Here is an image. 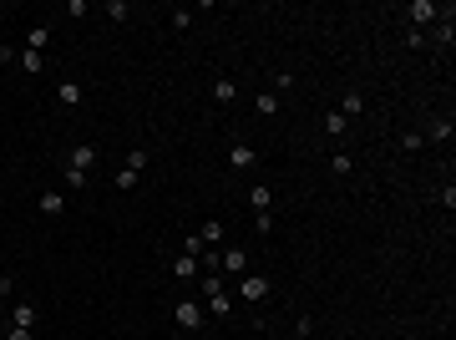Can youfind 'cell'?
<instances>
[{
	"mask_svg": "<svg viewBox=\"0 0 456 340\" xmlns=\"http://www.w3.org/2000/svg\"><path fill=\"white\" fill-rule=\"evenodd\" d=\"M441 16V5H436V0H411V5H406V21L416 25V31H426V25H431Z\"/></svg>",
	"mask_w": 456,
	"mask_h": 340,
	"instance_id": "obj_1",
	"label": "cell"
},
{
	"mask_svg": "<svg viewBox=\"0 0 456 340\" xmlns=\"http://www.w3.org/2000/svg\"><path fill=\"white\" fill-rule=\"evenodd\" d=\"M173 320H178V330H198V325H203V305H198V299H178Z\"/></svg>",
	"mask_w": 456,
	"mask_h": 340,
	"instance_id": "obj_2",
	"label": "cell"
},
{
	"mask_svg": "<svg viewBox=\"0 0 456 340\" xmlns=\"http://www.w3.org/2000/svg\"><path fill=\"white\" fill-rule=\"evenodd\" d=\"M67 168H76V173H91V168H97V142H76V148L67 152Z\"/></svg>",
	"mask_w": 456,
	"mask_h": 340,
	"instance_id": "obj_3",
	"label": "cell"
},
{
	"mask_svg": "<svg viewBox=\"0 0 456 340\" xmlns=\"http://www.w3.org/2000/svg\"><path fill=\"white\" fill-rule=\"evenodd\" d=\"M269 290H274V284H269V274H243V284H239V295L249 299V305H259V299H269Z\"/></svg>",
	"mask_w": 456,
	"mask_h": 340,
	"instance_id": "obj_4",
	"label": "cell"
},
{
	"mask_svg": "<svg viewBox=\"0 0 456 340\" xmlns=\"http://www.w3.org/2000/svg\"><path fill=\"white\" fill-rule=\"evenodd\" d=\"M228 168H239V173H249V168H259V152L249 148V142H233V148H228Z\"/></svg>",
	"mask_w": 456,
	"mask_h": 340,
	"instance_id": "obj_5",
	"label": "cell"
},
{
	"mask_svg": "<svg viewBox=\"0 0 456 340\" xmlns=\"http://www.w3.org/2000/svg\"><path fill=\"white\" fill-rule=\"evenodd\" d=\"M249 203H254V218H264V214H274V188H269V183H254Z\"/></svg>",
	"mask_w": 456,
	"mask_h": 340,
	"instance_id": "obj_6",
	"label": "cell"
},
{
	"mask_svg": "<svg viewBox=\"0 0 456 340\" xmlns=\"http://www.w3.org/2000/svg\"><path fill=\"white\" fill-rule=\"evenodd\" d=\"M243 264H249L243 249H218V274H243Z\"/></svg>",
	"mask_w": 456,
	"mask_h": 340,
	"instance_id": "obj_7",
	"label": "cell"
},
{
	"mask_svg": "<svg viewBox=\"0 0 456 340\" xmlns=\"http://www.w3.org/2000/svg\"><path fill=\"white\" fill-rule=\"evenodd\" d=\"M41 214H46V218H61V214H67V193L46 188V193H41Z\"/></svg>",
	"mask_w": 456,
	"mask_h": 340,
	"instance_id": "obj_8",
	"label": "cell"
},
{
	"mask_svg": "<svg viewBox=\"0 0 456 340\" xmlns=\"http://www.w3.org/2000/svg\"><path fill=\"white\" fill-rule=\"evenodd\" d=\"M203 249H218V244H224V218H203Z\"/></svg>",
	"mask_w": 456,
	"mask_h": 340,
	"instance_id": "obj_9",
	"label": "cell"
},
{
	"mask_svg": "<svg viewBox=\"0 0 456 340\" xmlns=\"http://www.w3.org/2000/svg\"><path fill=\"white\" fill-rule=\"evenodd\" d=\"M56 102H61V107H82V87H76L71 76H67V82H56Z\"/></svg>",
	"mask_w": 456,
	"mask_h": 340,
	"instance_id": "obj_10",
	"label": "cell"
},
{
	"mask_svg": "<svg viewBox=\"0 0 456 340\" xmlns=\"http://www.w3.org/2000/svg\"><path fill=\"white\" fill-rule=\"evenodd\" d=\"M198 274L203 269H198V259H193V254H178L173 259V280H198Z\"/></svg>",
	"mask_w": 456,
	"mask_h": 340,
	"instance_id": "obj_11",
	"label": "cell"
},
{
	"mask_svg": "<svg viewBox=\"0 0 456 340\" xmlns=\"http://www.w3.org/2000/svg\"><path fill=\"white\" fill-rule=\"evenodd\" d=\"M36 320H41V315H36V305H31V299H21V305L10 310V325H25V330H36Z\"/></svg>",
	"mask_w": 456,
	"mask_h": 340,
	"instance_id": "obj_12",
	"label": "cell"
},
{
	"mask_svg": "<svg viewBox=\"0 0 456 340\" xmlns=\"http://www.w3.org/2000/svg\"><path fill=\"white\" fill-rule=\"evenodd\" d=\"M335 112H340L345 122H350V117H360V112H365V97H360V91H345V97H340V107H335Z\"/></svg>",
	"mask_w": 456,
	"mask_h": 340,
	"instance_id": "obj_13",
	"label": "cell"
},
{
	"mask_svg": "<svg viewBox=\"0 0 456 340\" xmlns=\"http://www.w3.org/2000/svg\"><path fill=\"white\" fill-rule=\"evenodd\" d=\"M16 61H21V71H25V76H41V67H46V56H41V51H21Z\"/></svg>",
	"mask_w": 456,
	"mask_h": 340,
	"instance_id": "obj_14",
	"label": "cell"
},
{
	"mask_svg": "<svg viewBox=\"0 0 456 340\" xmlns=\"http://www.w3.org/2000/svg\"><path fill=\"white\" fill-rule=\"evenodd\" d=\"M254 112H259V117H274V112H279V91H259V97H254Z\"/></svg>",
	"mask_w": 456,
	"mask_h": 340,
	"instance_id": "obj_15",
	"label": "cell"
},
{
	"mask_svg": "<svg viewBox=\"0 0 456 340\" xmlns=\"http://www.w3.org/2000/svg\"><path fill=\"white\" fill-rule=\"evenodd\" d=\"M239 97V82H233V76H218L213 82V102H233Z\"/></svg>",
	"mask_w": 456,
	"mask_h": 340,
	"instance_id": "obj_16",
	"label": "cell"
},
{
	"mask_svg": "<svg viewBox=\"0 0 456 340\" xmlns=\"http://www.w3.org/2000/svg\"><path fill=\"white\" fill-rule=\"evenodd\" d=\"M203 295H208V299L228 295V284H224V274H218V269H213V274H203Z\"/></svg>",
	"mask_w": 456,
	"mask_h": 340,
	"instance_id": "obj_17",
	"label": "cell"
},
{
	"mask_svg": "<svg viewBox=\"0 0 456 340\" xmlns=\"http://www.w3.org/2000/svg\"><path fill=\"white\" fill-rule=\"evenodd\" d=\"M46 41H51L46 25H31V31H25V51H46Z\"/></svg>",
	"mask_w": 456,
	"mask_h": 340,
	"instance_id": "obj_18",
	"label": "cell"
},
{
	"mask_svg": "<svg viewBox=\"0 0 456 340\" xmlns=\"http://www.w3.org/2000/svg\"><path fill=\"white\" fill-rule=\"evenodd\" d=\"M112 183H117V193H132L137 183H142V173H132V168H122V173H117Z\"/></svg>",
	"mask_w": 456,
	"mask_h": 340,
	"instance_id": "obj_19",
	"label": "cell"
},
{
	"mask_svg": "<svg viewBox=\"0 0 456 340\" xmlns=\"http://www.w3.org/2000/svg\"><path fill=\"white\" fill-rule=\"evenodd\" d=\"M345 127H350V122H345L340 112H324V133H330V137H345Z\"/></svg>",
	"mask_w": 456,
	"mask_h": 340,
	"instance_id": "obj_20",
	"label": "cell"
},
{
	"mask_svg": "<svg viewBox=\"0 0 456 340\" xmlns=\"http://www.w3.org/2000/svg\"><path fill=\"white\" fill-rule=\"evenodd\" d=\"M426 137H431V142H446V137H451V117H436V122H431V133H426Z\"/></svg>",
	"mask_w": 456,
	"mask_h": 340,
	"instance_id": "obj_21",
	"label": "cell"
},
{
	"mask_svg": "<svg viewBox=\"0 0 456 340\" xmlns=\"http://www.w3.org/2000/svg\"><path fill=\"white\" fill-rule=\"evenodd\" d=\"M335 173H340V178H350V173H355V158H350V152H335Z\"/></svg>",
	"mask_w": 456,
	"mask_h": 340,
	"instance_id": "obj_22",
	"label": "cell"
},
{
	"mask_svg": "<svg viewBox=\"0 0 456 340\" xmlns=\"http://www.w3.org/2000/svg\"><path fill=\"white\" fill-rule=\"evenodd\" d=\"M147 163H152V152H147V148H132V158H127V168H132V173H142Z\"/></svg>",
	"mask_w": 456,
	"mask_h": 340,
	"instance_id": "obj_23",
	"label": "cell"
},
{
	"mask_svg": "<svg viewBox=\"0 0 456 340\" xmlns=\"http://www.w3.org/2000/svg\"><path fill=\"white\" fill-rule=\"evenodd\" d=\"M107 16L112 21H127V16H132V5H127V0H107Z\"/></svg>",
	"mask_w": 456,
	"mask_h": 340,
	"instance_id": "obj_24",
	"label": "cell"
},
{
	"mask_svg": "<svg viewBox=\"0 0 456 340\" xmlns=\"http://www.w3.org/2000/svg\"><path fill=\"white\" fill-rule=\"evenodd\" d=\"M188 25H193V10L178 5V10H173V31H188Z\"/></svg>",
	"mask_w": 456,
	"mask_h": 340,
	"instance_id": "obj_25",
	"label": "cell"
},
{
	"mask_svg": "<svg viewBox=\"0 0 456 340\" xmlns=\"http://www.w3.org/2000/svg\"><path fill=\"white\" fill-rule=\"evenodd\" d=\"M61 183H67V188L76 193V188H86V173H76V168H67V173H61Z\"/></svg>",
	"mask_w": 456,
	"mask_h": 340,
	"instance_id": "obj_26",
	"label": "cell"
},
{
	"mask_svg": "<svg viewBox=\"0 0 456 340\" xmlns=\"http://www.w3.org/2000/svg\"><path fill=\"white\" fill-rule=\"evenodd\" d=\"M208 310H213V315H228V310H233V295H218V299H208Z\"/></svg>",
	"mask_w": 456,
	"mask_h": 340,
	"instance_id": "obj_27",
	"label": "cell"
},
{
	"mask_svg": "<svg viewBox=\"0 0 456 340\" xmlns=\"http://www.w3.org/2000/svg\"><path fill=\"white\" fill-rule=\"evenodd\" d=\"M421 142H426L421 133H406V137H400V152H421Z\"/></svg>",
	"mask_w": 456,
	"mask_h": 340,
	"instance_id": "obj_28",
	"label": "cell"
},
{
	"mask_svg": "<svg viewBox=\"0 0 456 340\" xmlns=\"http://www.w3.org/2000/svg\"><path fill=\"white\" fill-rule=\"evenodd\" d=\"M406 46H411V51H421V46H426V31H416V25H406Z\"/></svg>",
	"mask_w": 456,
	"mask_h": 340,
	"instance_id": "obj_29",
	"label": "cell"
},
{
	"mask_svg": "<svg viewBox=\"0 0 456 340\" xmlns=\"http://www.w3.org/2000/svg\"><path fill=\"white\" fill-rule=\"evenodd\" d=\"M182 254H193V259L203 254V239H198V234H188V239H182Z\"/></svg>",
	"mask_w": 456,
	"mask_h": 340,
	"instance_id": "obj_30",
	"label": "cell"
},
{
	"mask_svg": "<svg viewBox=\"0 0 456 340\" xmlns=\"http://www.w3.org/2000/svg\"><path fill=\"white\" fill-rule=\"evenodd\" d=\"M5 340H31V330H25V325H10V330H5Z\"/></svg>",
	"mask_w": 456,
	"mask_h": 340,
	"instance_id": "obj_31",
	"label": "cell"
}]
</instances>
